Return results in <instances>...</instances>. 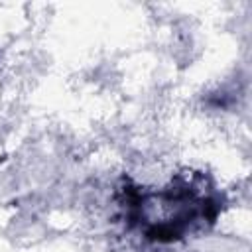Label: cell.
<instances>
[{
    "label": "cell",
    "instance_id": "obj_1",
    "mask_svg": "<svg viewBox=\"0 0 252 252\" xmlns=\"http://www.w3.org/2000/svg\"><path fill=\"white\" fill-rule=\"evenodd\" d=\"M126 220L152 242H177L187 232L213 224L220 201L203 171H183L161 189L128 185L122 189Z\"/></svg>",
    "mask_w": 252,
    "mask_h": 252
}]
</instances>
